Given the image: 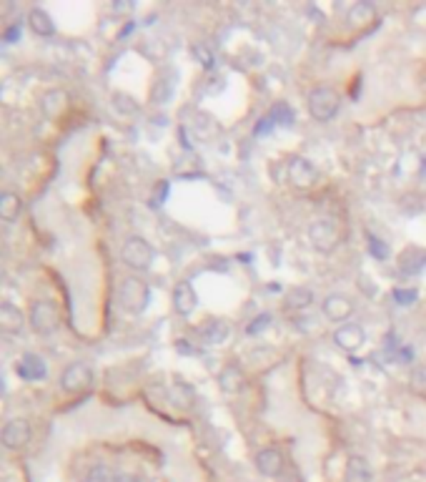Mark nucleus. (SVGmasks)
Segmentation results:
<instances>
[{
	"instance_id": "f257e3e1",
	"label": "nucleus",
	"mask_w": 426,
	"mask_h": 482,
	"mask_svg": "<svg viewBox=\"0 0 426 482\" xmlns=\"http://www.w3.org/2000/svg\"><path fill=\"white\" fill-rule=\"evenodd\" d=\"M148 302H151L148 284L143 279H138V276H125L123 282H121V287H118V304L128 314H143Z\"/></svg>"
},
{
	"instance_id": "f03ea898",
	"label": "nucleus",
	"mask_w": 426,
	"mask_h": 482,
	"mask_svg": "<svg viewBox=\"0 0 426 482\" xmlns=\"http://www.w3.org/2000/svg\"><path fill=\"white\" fill-rule=\"evenodd\" d=\"M306 106H309V113L314 121L326 124V121L338 116V110H341V96H338L331 86H318V88H314L309 93Z\"/></svg>"
},
{
	"instance_id": "7ed1b4c3",
	"label": "nucleus",
	"mask_w": 426,
	"mask_h": 482,
	"mask_svg": "<svg viewBox=\"0 0 426 482\" xmlns=\"http://www.w3.org/2000/svg\"><path fill=\"white\" fill-rule=\"evenodd\" d=\"M309 239L314 244L316 251L321 254H329L338 247L341 241V229H338V221L334 216H321V219H314L309 226Z\"/></svg>"
},
{
	"instance_id": "20e7f679",
	"label": "nucleus",
	"mask_w": 426,
	"mask_h": 482,
	"mask_svg": "<svg viewBox=\"0 0 426 482\" xmlns=\"http://www.w3.org/2000/svg\"><path fill=\"white\" fill-rule=\"evenodd\" d=\"M28 322H30L35 334H53V331L61 327V311H58V304L50 302V299H38V302L30 307Z\"/></svg>"
},
{
	"instance_id": "39448f33",
	"label": "nucleus",
	"mask_w": 426,
	"mask_h": 482,
	"mask_svg": "<svg viewBox=\"0 0 426 482\" xmlns=\"http://www.w3.org/2000/svg\"><path fill=\"white\" fill-rule=\"evenodd\" d=\"M153 256H156V251H153V247L143 239V236H128L125 244L121 247V259H123V264L136 269V271H145V269L151 267Z\"/></svg>"
},
{
	"instance_id": "423d86ee",
	"label": "nucleus",
	"mask_w": 426,
	"mask_h": 482,
	"mask_svg": "<svg viewBox=\"0 0 426 482\" xmlns=\"http://www.w3.org/2000/svg\"><path fill=\"white\" fill-rule=\"evenodd\" d=\"M286 179H289V184L296 189V191H309V189H314L318 184V168L311 164L309 159L296 156V159L289 161Z\"/></svg>"
},
{
	"instance_id": "0eeeda50",
	"label": "nucleus",
	"mask_w": 426,
	"mask_h": 482,
	"mask_svg": "<svg viewBox=\"0 0 426 482\" xmlns=\"http://www.w3.org/2000/svg\"><path fill=\"white\" fill-rule=\"evenodd\" d=\"M90 385H93V369L85 362H73L61 374V387L70 394L85 392V389H90Z\"/></svg>"
},
{
	"instance_id": "6e6552de",
	"label": "nucleus",
	"mask_w": 426,
	"mask_h": 482,
	"mask_svg": "<svg viewBox=\"0 0 426 482\" xmlns=\"http://www.w3.org/2000/svg\"><path fill=\"white\" fill-rule=\"evenodd\" d=\"M33 437V430H30V422L26 417H13V420L6 422V427L0 432V440L8 450H23Z\"/></svg>"
},
{
	"instance_id": "1a4fd4ad",
	"label": "nucleus",
	"mask_w": 426,
	"mask_h": 482,
	"mask_svg": "<svg viewBox=\"0 0 426 482\" xmlns=\"http://www.w3.org/2000/svg\"><path fill=\"white\" fill-rule=\"evenodd\" d=\"M366 342V331L361 324H341L334 331V345L344 351H358Z\"/></svg>"
},
{
	"instance_id": "9d476101",
	"label": "nucleus",
	"mask_w": 426,
	"mask_h": 482,
	"mask_svg": "<svg viewBox=\"0 0 426 482\" xmlns=\"http://www.w3.org/2000/svg\"><path fill=\"white\" fill-rule=\"evenodd\" d=\"M68 106H70V96L63 88H53L41 96V113L48 118V121L61 118L63 113L68 110Z\"/></svg>"
},
{
	"instance_id": "9b49d317",
	"label": "nucleus",
	"mask_w": 426,
	"mask_h": 482,
	"mask_svg": "<svg viewBox=\"0 0 426 482\" xmlns=\"http://www.w3.org/2000/svg\"><path fill=\"white\" fill-rule=\"evenodd\" d=\"M323 317L331 322H346L354 314V302L346 294H329L321 304Z\"/></svg>"
},
{
	"instance_id": "f8f14e48",
	"label": "nucleus",
	"mask_w": 426,
	"mask_h": 482,
	"mask_svg": "<svg viewBox=\"0 0 426 482\" xmlns=\"http://www.w3.org/2000/svg\"><path fill=\"white\" fill-rule=\"evenodd\" d=\"M15 372H18L21 379H26V382H38V379H43L48 374V367H45V359L43 357H38L33 351H28V354H23V357L18 359Z\"/></svg>"
},
{
	"instance_id": "ddd939ff",
	"label": "nucleus",
	"mask_w": 426,
	"mask_h": 482,
	"mask_svg": "<svg viewBox=\"0 0 426 482\" xmlns=\"http://www.w3.org/2000/svg\"><path fill=\"white\" fill-rule=\"evenodd\" d=\"M426 269V249L406 247L399 256V271L404 276H416Z\"/></svg>"
},
{
	"instance_id": "4468645a",
	"label": "nucleus",
	"mask_w": 426,
	"mask_h": 482,
	"mask_svg": "<svg viewBox=\"0 0 426 482\" xmlns=\"http://www.w3.org/2000/svg\"><path fill=\"white\" fill-rule=\"evenodd\" d=\"M196 304H199V294H196V289H193L191 284L188 282L176 284V289H173V309H176V314L188 317V314H193Z\"/></svg>"
},
{
	"instance_id": "2eb2a0df",
	"label": "nucleus",
	"mask_w": 426,
	"mask_h": 482,
	"mask_svg": "<svg viewBox=\"0 0 426 482\" xmlns=\"http://www.w3.org/2000/svg\"><path fill=\"white\" fill-rule=\"evenodd\" d=\"M23 327H26V317H23V311L10 302L0 304V331H3V334H10V337H15V334H21V331H23Z\"/></svg>"
},
{
	"instance_id": "dca6fc26",
	"label": "nucleus",
	"mask_w": 426,
	"mask_h": 482,
	"mask_svg": "<svg viewBox=\"0 0 426 482\" xmlns=\"http://www.w3.org/2000/svg\"><path fill=\"white\" fill-rule=\"evenodd\" d=\"M256 470H258L263 477H278L283 470V455L276 447H263L261 452L256 455Z\"/></svg>"
},
{
	"instance_id": "f3484780",
	"label": "nucleus",
	"mask_w": 426,
	"mask_h": 482,
	"mask_svg": "<svg viewBox=\"0 0 426 482\" xmlns=\"http://www.w3.org/2000/svg\"><path fill=\"white\" fill-rule=\"evenodd\" d=\"M219 385L226 394H239L243 387H246V374L241 372L236 365H228L221 369L219 374Z\"/></svg>"
},
{
	"instance_id": "a211bd4d",
	"label": "nucleus",
	"mask_w": 426,
	"mask_h": 482,
	"mask_svg": "<svg viewBox=\"0 0 426 482\" xmlns=\"http://www.w3.org/2000/svg\"><path fill=\"white\" fill-rule=\"evenodd\" d=\"M23 214V199L18 193L13 191H6L0 193V219L6 221V224H13L18 221Z\"/></svg>"
},
{
	"instance_id": "6ab92c4d",
	"label": "nucleus",
	"mask_w": 426,
	"mask_h": 482,
	"mask_svg": "<svg viewBox=\"0 0 426 482\" xmlns=\"http://www.w3.org/2000/svg\"><path fill=\"white\" fill-rule=\"evenodd\" d=\"M346 21L351 28H361L376 21V6L374 3H354L346 13Z\"/></svg>"
},
{
	"instance_id": "aec40b11",
	"label": "nucleus",
	"mask_w": 426,
	"mask_h": 482,
	"mask_svg": "<svg viewBox=\"0 0 426 482\" xmlns=\"http://www.w3.org/2000/svg\"><path fill=\"white\" fill-rule=\"evenodd\" d=\"M372 467L364 457L351 455L346 460V472H344V482H372Z\"/></svg>"
},
{
	"instance_id": "412c9836",
	"label": "nucleus",
	"mask_w": 426,
	"mask_h": 482,
	"mask_svg": "<svg viewBox=\"0 0 426 482\" xmlns=\"http://www.w3.org/2000/svg\"><path fill=\"white\" fill-rule=\"evenodd\" d=\"M28 26L33 30L35 35H41V38H48V35L55 33V23L43 8H33L30 13H28Z\"/></svg>"
},
{
	"instance_id": "4be33fe9",
	"label": "nucleus",
	"mask_w": 426,
	"mask_h": 482,
	"mask_svg": "<svg viewBox=\"0 0 426 482\" xmlns=\"http://www.w3.org/2000/svg\"><path fill=\"white\" fill-rule=\"evenodd\" d=\"M228 324L223 322V319H208L206 324H203V329H201V339L206 342V345L216 347L221 345V342H226L228 337Z\"/></svg>"
},
{
	"instance_id": "5701e85b",
	"label": "nucleus",
	"mask_w": 426,
	"mask_h": 482,
	"mask_svg": "<svg viewBox=\"0 0 426 482\" xmlns=\"http://www.w3.org/2000/svg\"><path fill=\"white\" fill-rule=\"evenodd\" d=\"M283 302H286L289 309H306V307L314 302V294H311V289H306V287H294V289L286 291Z\"/></svg>"
},
{
	"instance_id": "b1692460",
	"label": "nucleus",
	"mask_w": 426,
	"mask_h": 482,
	"mask_svg": "<svg viewBox=\"0 0 426 482\" xmlns=\"http://www.w3.org/2000/svg\"><path fill=\"white\" fill-rule=\"evenodd\" d=\"M168 397L176 407H191L193 400H196V392L188 385H173L168 389Z\"/></svg>"
},
{
	"instance_id": "393cba45",
	"label": "nucleus",
	"mask_w": 426,
	"mask_h": 482,
	"mask_svg": "<svg viewBox=\"0 0 426 482\" xmlns=\"http://www.w3.org/2000/svg\"><path fill=\"white\" fill-rule=\"evenodd\" d=\"M113 108H116L118 113H123V116L138 113V104L131 96H125V93H116V96H113Z\"/></svg>"
},
{
	"instance_id": "a878e982",
	"label": "nucleus",
	"mask_w": 426,
	"mask_h": 482,
	"mask_svg": "<svg viewBox=\"0 0 426 482\" xmlns=\"http://www.w3.org/2000/svg\"><path fill=\"white\" fill-rule=\"evenodd\" d=\"M85 482H118V475L110 467H105V465H96V467L88 472Z\"/></svg>"
},
{
	"instance_id": "bb28decb",
	"label": "nucleus",
	"mask_w": 426,
	"mask_h": 482,
	"mask_svg": "<svg viewBox=\"0 0 426 482\" xmlns=\"http://www.w3.org/2000/svg\"><path fill=\"white\" fill-rule=\"evenodd\" d=\"M369 251H372L374 259H389V244L372 234H369Z\"/></svg>"
},
{
	"instance_id": "cd10ccee",
	"label": "nucleus",
	"mask_w": 426,
	"mask_h": 482,
	"mask_svg": "<svg viewBox=\"0 0 426 482\" xmlns=\"http://www.w3.org/2000/svg\"><path fill=\"white\" fill-rule=\"evenodd\" d=\"M191 53H193V58H196V61H203V66H206V68H211V66H213V53L208 50L206 43H193Z\"/></svg>"
},
{
	"instance_id": "c85d7f7f",
	"label": "nucleus",
	"mask_w": 426,
	"mask_h": 482,
	"mask_svg": "<svg viewBox=\"0 0 426 482\" xmlns=\"http://www.w3.org/2000/svg\"><path fill=\"white\" fill-rule=\"evenodd\" d=\"M414 389H419V392H426V365H416L412 369V377H409Z\"/></svg>"
},
{
	"instance_id": "c756f323",
	"label": "nucleus",
	"mask_w": 426,
	"mask_h": 482,
	"mask_svg": "<svg viewBox=\"0 0 426 482\" xmlns=\"http://www.w3.org/2000/svg\"><path fill=\"white\" fill-rule=\"evenodd\" d=\"M416 289H394V299H396V304H401V307H412L414 302H416Z\"/></svg>"
},
{
	"instance_id": "7c9ffc66",
	"label": "nucleus",
	"mask_w": 426,
	"mask_h": 482,
	"mask_svg": "<svg viewBox=\"0 0 426 482\" xmlns=\"http://www.w3.org/2000/svg\"><path fill=\"white\" fill-rule=\"evenodd\" d=\"M268 322H271V317H268V314L256 317L254 322H251V327H248V334H258V331H263L268 327Z\"/></svg>"
},
{
	"instance_id": "2f4dec72",
	"label": "nucleus",
	"mask_w": 426,
	"mask_h": 482,
	"mask_svg": "<svg viewBox=\"0 0 426 482\" xmlns=\"http://www.w3.org/2000/svg\"><path fill=\"white\" fill-rule=\"evenodd\" d=\"M18 35H21V23H15V26L8 28L6 33H3V41H6V43H13L15 38H18Z\"/></svg>"
},
{
	"instance_id": "473e14b6",
	"label": "nucleus",
	"mask_w": 426,
	"mask_h": 482,
	"mask_svg": "<svg viewBox=\"0 0 426 482\" xmlns=\"http://www.w3.org/2000/svg\"><path fill=\"white\" fill-rule=\"evenodd\" d=\"M113 10H116V13H121V10H123V13H128V10H133V3H128V0H125L123 6H121V3H116V6H113Z\"/></svg>"
},
{
	"instance_id": "72a5a7b5",
	"label": "nucleus",
	"mask_w": 426,
	"mask_h": 482,
	"mask_svg": "<svg viewBox=\"0 0 426 482\" xmlns=\"http://www.w3.org/2000/svg\"><path fill=\"white\" fill-rule=\"evenodd\" d=\"M118 482H141L136 475H118Z\"/></svg>"
}]
</instances>
